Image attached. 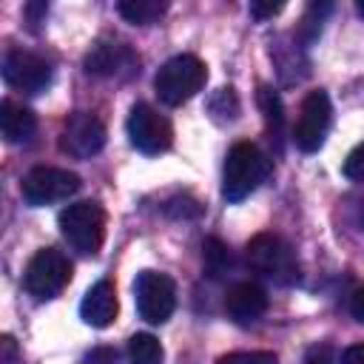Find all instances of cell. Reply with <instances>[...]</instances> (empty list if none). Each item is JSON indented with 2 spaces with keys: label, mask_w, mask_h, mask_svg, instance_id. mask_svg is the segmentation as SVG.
Instances as JSON below:
<instances>
[{
  "label": "cell",
  "mask_w": 364,
  "mask_h": 364,
  "mask_svg": "<svg viewBox=\"0 0 364 364\" xmlns=\"http://www.w3.org/2000/svg\"><path fill=\"white\" fill-rule=\"evenodd\" d=\"M358 216H361V225H364V205H361V213Z\"/></svg>",
  "instance_id": "f1b7e54d"
},
{
  "label": "cell",
  "mask_w": 364,
  "mask_h": 364,
  "mask_svg": "<svg viewBox=\"0 0 364 364\" xmlns=\"http://www.w3.org/2000/svg\"><path fill=\"white\" fill-rule=\"evenodd\" d=\"M60 148L74 159H88L105 148V125L88 111H74L63 125Z\"/></svg>",
  "instance_id": "8fae6325"
},
{
  "label": "cell",
  "mask_w": 364,
  "mask_h": 364,
  "mask_svg": "<svg viewBox=\"0 0 364 364\" xmlns=\"http://www.w3.org/2000/svg\"><path fill=\"white\" fill-rule=\"evenodd\" d=\"M128 139L139 154L154 156L171 148L173 128L156 108H151L148 102H136L128 114Z\"/></svg>",
  "instance_id": "9c48e42d"
},
{
  "label": "cell",
  "mask_w": 364,
  "mask_h": 364,
  "mask_svg": "<svg viewBox=\"0 0 364 364\" xmlns=\"http://www.w3.org/2000/svg\"><path fill=\"white\" fill-rule=\"evenodd\" d=\"M117 310H119V304H117V290H114V282H111V279L94 282V284L85 290L82 304H80L82 321H85L88 327H97V330L108 327V324L117 318Z\"/></svg>",
  "instance_id": "5bb4252c"
},
{
  "label": "cell",
  "mask_w": 364,
  "mask_h": 364,
  "mask_svg": "<svg viewBox=\"0 0 364 364\" xmlns=\"http://www.w3.org/2000/svg\"><path fill=\"white\" fill-rule=\"evenodd\" d=\"M139 65V57L117 40H100L85 54V71L97 77H131Z\"/></svg>",
  "instance_id": "7c38bea8"
},
{
  "label": "cell",
  "mask_w": 364,
  "mask_h": 364,
  "mask_svg": "<svg viewBox=\"0 0 364 364\" xmlns=\"http://www.w3.org/2000/svg\"><path fill=\"white\" fill-rule=\"evenodd\" d=\"M3 80L14 91L40 94L51 85V65L34 51L9 48L3 57Z\"/></svg>",
  "instance_id": "30bf717a"
},
{
  "label": "cell",
  "mask_w": 364,
  "mask_h": 364,
  "mask_svg": "<svg viewBox=\"0 0 364 364\" xmlns=\"http://www.w3.org/2000/svg\"><path fill=\"white\" fill-rule=\"evenodd\" d=\"M202 250H205L202 256H205V267H208V273H210V276H222L225 267L230 264V253H228V247H225L219 239H205Z\"/></svg>",
  "instance_id": "ffe728a7"
},
{
  "label": "cell",
  "mask_w": 364,
  "mask_h": 364,
  "mask_svg": "<svg viewBox=\"0 0 364 364\" xmlns=\"http://www.w3.org/2000/svg\"><path fill=\"white\" fill-rule=\"evenodd\" d=\"M341 364H364V344H350L341 353Z\"/></svg>",
  "instance_id": "4316f807"
},
{
  "label": "cell",
  "mask_w": 364,
  "mask_h": 364,
  "mask_svg": "<svg viewBox=\"0 0 364 364\" xmlns=\"http://www.w3.org/2000/svg\"><path fill=\"white\" fill-rule=\"evenodd\" d=\"M350 313H353L355 321L364 324V287H358V290L350 296Z\"/></svg>",
  "instance_id": "484cf974"
},
{
  "label": "cell",
  "mask_w": 364,
  "mask_h": 364,
  "mask_svg": "<svg viewBox=\"0 0 364 364\" xmlns=\"http://www.w3.org/2000/svg\"><path fill=\"white\" fill-rule=\"evenodd\" d=\"M208 111L216 122H228V119H236L239 117V100H236V91L228 85V88H219L210 100H208Z\"/></svg>",
  "instance_id": "d6986e66"
},
{
  "label": "cell",
  "mask_w": 364,
  "mask_h": 364,
  "mask_svg": "<svg viewBox=\"0 0 364 364\" xmlns=\"http://www.w3.org/2000/svg\"><path fill=\"white\" fill-rule=\"evenodd\" d=\"M165 350L156 336L151 333H136L128 338V364H162Z\"/></svg>",
  "instance_id": "e0dca14e"
},
{
  "label": "cell",
  "mask_w": 364,
  "mask_h": 364,
  "mask_svg": "<svg viewBox=\"0 0 364 364\" xmlns=\"http://www.w3.org/2000/svg\"><path fill=\"white\" fill-rule=\"evenodd\" d=\"M279 11H282V3H250V14L256 20H267V17L279 14Z\"/></svg>",
  "instance_id": "d4e9b609"
},
{
  "label": "cell",
  "mask_w": 364,
  "mask_h": 364,
  "mask_svg": "<svg viewBox=\"0 0 364 364\" xmlns=\"http://www.w3.org/2000/svg\"><path fill=\"white\" fill-rule=\"evenodd\" d=\"M270 173V159L253 142H236L222 168V196L228 202L247 199Z\"/></svg>",
  "instance_id": "6da1fadb"
},
{
  "label": "cell",
  "mask_w": 364,
  "mask_h": 364,
  "mask_svg": "<svg viewBox=\"0 0 364 364\" xmlns=\"http://www.w3.org/2000/svg\"><path fill=\"white\" fill-rule=\"evenodd\" d=\"M117 11L134 26H151L168 11V3L165 0H122Z\"/></svg>",
  "instance_id": "2e32d148"
},
{
  "label": "cell",
  "mask_w": 364,
  "mask_h": 364,
  "mask_svg": "<svg viewBox=\"0 0 364 364\" xmlns=\"http://www.w3.org/2000/svg\"><path fill=\"white\" fill-rule=\"evenodd\" d=\"M344 176L347 179H353V182H364V142L361 145H355L350 154H347V159H344Z\"/></svg>",
  "instance_id": "7402d4cb"
},
{
  "label": "cell",
  "mask_w": 364,
  "mask_h": 364,
  "mask_svg": "<svg viewBox=\"0 0 364 364\" xmlns=\"http://www.w3.org/2000/svg\"><path fill=\"white\" fill-rule=\"evenodd\" d=\"M80 176L65 171V168H51V165H37L31 168L23 182H20V193L31 208H46L54 202H65L68 196H74L80 191Z\"/></svg>",
  "instance_id": "52a82bcc"
},
{
  "label": "cell",
  "mask_w": 364,
  "mask_h": 364,
  "mask_svg": "<svg viewBox=\"0 0 364 364\" xmlns=\"http://www.w3.org/2000/svg\"><path fill=\"white\" fill-rule=\"evenodd\" d=\"M301 364H333V355H330V347L327 344H316L304 353V361Z\"/></svg>",
  "instance_id": "cb8c5ba5"
},
{
  "label": "cell",
  "mask_w": 364,
  "mask_h": 364,
  "mask_svg": "<svg viewBox=\"0 0 364 364\" xmlns=\"http://www.w3.org/2000/svg\"><path fill=\"white\" fill-rule=\"evenodd\" d=\"M276 353L270 350H242V353H228L219 358V364H276Z\"/></svg>",
  "instance_id": "44dd1931"
},
{
  "label": "cell",
  "mask_w": 364,
  "mask_h": 364,
  "mask_svg": "<svg viewBox=\"0 0 364 364\" xmlns=\"http://www.w3.org/2000/svg\"><path fill=\"white\" fill-rule=\"evenodd\" d=\"M134 301L142 321L165 324L176 310V284L165 273L142 270L136 273V282H134Z\"/></svg>",
  "instance_id": "8992f818"
},
{
  "label": "cell",
  "mask_w": 364,
  "mask_h": 364,
  "mask_svg": "<svg viewBox=\"0 0 364 364\" xmlns=\"http://www.w3.org/2000/svg\"><path fill=\"white\" fill-rule=\"evenodd\" d=\"M208 80V68L199 57L193 54H176L171 57L154 77V88H156V97L165 102V105H182L188 102L196 91H202Z\"/></svg>",
  "instance_id": "277c9868"
},
{
  "label": "cell",
  "mask_w": 364,
  "mask_h": 364,
  "mask_svg": "<svg viewBox=\"0 0 364 364\" xmlns=\"http://www.w3.org/2000/svg\"><path fill=\"white\" fill-rule=\"evenodd\" d=\"M0 131H3V139L6 142H11V145H20L23 142L26 145L37 134V117L23 102L3 100L0 102Z\"/></svg>",
  "instance_id": "9a60e30c"
},
{
  "label": "cell",
  "mask_w": 364,
  "mask_h": 364,
  "mask_svg": "<svg viewBox=\"0 0 364 364\" xmlns=\"http://www.w3.org/2000/svg\"><path fill=\"white\" fill-rule=\"evenodd\" d=\"M245 259H247V267L264 279H270L273 284H296L299 276H301V267H299V259L293 253V247L276 236V233H259L247 242L245 247Z\"/></svg>",
  "instance_id": "7a4b0ae2"
},
{
  "label": "cell",
  "mask_w": 364,
  "mask_h": 364,
  "mask_svg": "<svg viewBox=\"0 0 364 364\" xmlns=\"http://www.w3.org/2000/svg\"><path fill=\"white\" fill-rule=\"evenodd\" d=\"M256 100H259V108H262V114H264V122H267V134H270V139H282V128H284V108H282V100H279V94L273 91V88H267V85H262L259 88V94H256Z\"/></svg>",
  "instance_id": "ac0fdd59"
},
{
  "label": "cell",
  "mask_w": 364,
  "mask_h": 364,
  "mask_svg": "<svg viewBox=\"0 0 364 364\" xmlns=\"http://www.w3.org/2000/svg\"><path fill=\"white\" fill-rule=\"evenodd\" d=\"M355 9H358V14H364V0H361V3L355 6Z\"/></svg>",
  "instance_id": "83f0119b"
},
{
  "label": "cell",
  "mask_w": 364,
  "mask_h": 364,
  "mask_svg": "<svg viewBox=\"0 0 364 364\" xmlns=\"http://www.w3.org/2000/svg\"><path fill=\"white\" fill-rule=\"evenodd\" d=\"M330 125H333V105H330V97L327 91H307V97L301 100L299 105V117H296V125H293V142L299 151L304 154H316L327 134H330Z\"/></svg>",
  "instance_id": "ba28073f"
},
{
  "label": "cell",
  "mask_w": 364,
  "mask_h": 364,
  "mask_svg": "<svg viewBox=\"0 0 364 364\" xmlns=\"http://www.w3.org/2000/svg\"><path fill=\"white\" fill-rule=\"evenodd\" d=\"M68 282H71V262L57 247H40L28 259L26 273H23L26 293L34 296V299H40V301L54 299Z\"/></svg>",
  "instance_id": "5b68a950"
},
{
  "label": "cell",
  "mask_w": 364,
  "mask_h": 364,
  "mask_svg": "<svg viewBox=\"0 0 364 364\" xmlns=\"http://www.w3.org/2000/svg\"><path fill=\"white\" fill-rule=\"evenodd\" d=\"M114 361H117V353L111 347H94L82 358V364H114Z\"/></svg>",
  "instance_id": "603a6c76"
},
{
  "label": "cell",
  "mask_w": 364,
  "mask_h": 364,
  "mask_svg": "<svg viewBox=\"0 0 364 364\" xmlns=\"http://www.w3.org/2000/svg\"><path fill=\"white\" fill-rule=\"evenodd\" d=\"M60 233L63 239L82 256H97L105 239V210L85 199V202H74L68 208L60 210Z\"/></svg>",
  "instance_id": "3957f363"
},
{
  "label": "cell",
  "mask_w": 364,
  "mask_h": 364,
  "mask_svg": "<svg viewBox=\"0 0 364 364\" xmlns=\"http://www.w3.org/2000/svg\"><path fill=\"white\" fill-rule=\"evenodd\" d=\"M264 310H267V293L259 284H253V282H239L225 296V313H228V318L236 321V324H242V327L259 321L264 316Z\"/></svg>",
  "instance_id": "4fadbf2b"
}]
</instances>
